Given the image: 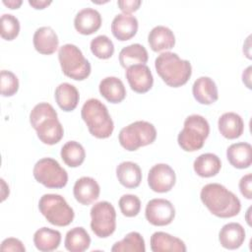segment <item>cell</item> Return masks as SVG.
<instances>
[{
  "label": "cell",
  "instance_id": "cell-1",
  "mask_svg": "<svg viewBox=\"0 0 252 252\" xmlns=\"http://www.w3.org/2000/svg\"><path fill=\"white\" fill-rule=\"evenodd\" d=\"M200 198L207 209L218 218H232L241 210L238 197L220 183L206 184L201 189Z\"/></svg>",
  "mask_w": 252,
  "mask_h": 252
},
{
  "label": "cell",
  "instance_id": "cell-2",
  "mask_svg": "<svg viewBox=\"0 0 252 252\" xmlns=\"http://www.w3.org/2000/svg\"><path fill=\"white\" fill-rule=\"evenodd\" d=\"M30 122L43 144L55 145L64 136V129L58 120L57 112L47 102H39L32 109Z\"/></svg>",
  "mask_w": 252,
  "mask_h": 252
},
{
  "label": "cell",
  "instance_id": "cell-3",
  "mask_svg": "<svg viewBox=\"0 0 252 252\" xmlns=\"http://www.w3.org/2000/svg\"><path fill=\"white\" fill-rule=\"evenodd\" d=\"M155 68L162 81L172 88L185 85L192 75L191 63L170 51L162 52L156 58Z\"/></svg>",
  "mask_w": 252,
  "mask_h": 252
},
{
  "label": "cell",
  "instance_id": "cell-4",
  "mask_svg": "<svg viewBox=\"0 0 252 252\" xmlns=\"http://www.w3.org/2000/svg\"><path fill=\"white\" fill-rule=\"evenodd\" d=\"M81 116L90 133L98 139L108 138L114 129V123L108 109L99 99L90 98L82 106Z\"/></svg>",
  "mask_w": 252,
  "mask_h": 252
},
{
  "label": "cell",
  "instance_id": "cell-5",
  "mask_svg": "<svg viewBox=\"0 0 252 252\" xmlns=\"http://www.w3.org/2000/svg\"><path fill=\"white\" fill-rule=\"evenodd\" d=\"M210 133L208 120L199 114H191L184 120V127L177 136L178 145L185 152H195L203 148Z\"/></svg>",
  "mask_w": 252,
  "mask_h": 252
},
{
  "label": "cell",
  "instance_id": "cell-6",
  "mask_svg": "<svg viewBox=\"0 0 252 252\" xmlns=\"http://www.w3.org/2000/svg\"><path fill=\"white\" fill-rule=\"evenodd\" d=\"M58 59L63 74L73 80L83 81L91 74L92 68L89 60L75 44L62 45L58 51Z\"/></svg>",
  "mask_w": 252,
  "mask_h": 252
},
{
  "label": "cell",
  "instance_id": "cell-7",
  "mask_svg": "<svg viewBox=\"0 0 252 252\" xmlns=\"http://www.w3.org/2000/svg\"><path fill=\"white\" fill-rule=\"evenodd\" d=\"M38 209L47 221L56 226L69 225L75 217L74 210L59 194L42 195L38 201Z\"/></svg>",
  "mask_w": 252,
  "mask_h": 252
},
{
  "label": "cell",
  "instance_id": "cell-8",
  "mask_svg": "<svg viewBox=\"0 0 252 252\" xmlns=\"http://www.w3.org/2000/svg\"><path fill=\"white\" fill-rule=\"evenodd\" d=\"M156 138L157 130L155 126L144 120H138L123 127L118 135L120 145L129 152L153 144Z\"/></svg>",
  "mask_w": 252,
  "mask_h": 252
},
{
  "label": "cell",
  "instance_id": "cell-9",
  "mask_svg": "<svg viewBox=\"0 0 252 252\" xmlns=\"http://www.w3.org/2000/svg\"><path fill=\"white\" fill-rule=\"evenodd\" d=\"M34 179L47 188H63L68 182L67 171L59 162L51 158H43L37 160L33 166Z\"/></svg>",
  "mask_w": 252,
  "mask_h": 252
},
{
  "label": "cell",
  "instance_id": "cell-10",
  "mask_svg": "<svg viewBox=\"0 0 252 252\" xmlns=\"http://www.w3.org/2000/svg\"><path fill=\"white\" fill-rule=\"evenodd\" d=\"M91 228L99 238L110 236L116 228V212L107 201L95 203L91 209Z\"/></svg>",
  "mask_w": 252,
  "mask_h": 252
},
{
  "label": "cell",
  "instance_id": "cell-11",
  "mask_svg": "<svg viewBox=\"0 0 252 252\" xmlns=\"http://www.w3.org/2000/svg\"><path fill=\"white\" fill-rule=\"evenodd\" d=\"M147 220L156 226H164L173 220L175 209L170 201L161 198L152 199L147 203L145 210Z\"/></svg>",
  "mask_w": 252,
  "mask_h": 252
},
{
  "label": "cell",
  "instance_id": "cell-12",
  "mask_svg": "<svg viewBox=\"0 0 252 252\" xmlns=\"http://www.w3.org/2000/svg\"><path fill=\"white\" fill-rule=\"evenodd\" d=\"M175 181V172L173 168L166 163H157L149 170L148 184L154 192H168L174 186Z\"/></svg>",
  "mask_w": 252,
  "mask_h": 252
},
{
  "label": "cell",
  "instance_id": "cell-13",
  "mask_svg": "<svg viewBox=\"0 0 252 252\" xmlns=\"http://www.w3.org/2000/svg\"><path fill=\"white\" fill-rule=\"evenodd\" d=\"M125 76L131 89L138 94L147 93L153 87L154 77L146 64H136L128 67Z\"/></svg>",
  "mask_w": 252,
  "mask_h": 252
},
{
  "label": "cell",
  "instance_id": "cell-14",
  "mask_svg": "<svg viewBox=\"0 0 252 252\" xmlns=\"http://www.w3.org/2000/svg\"><path fill=\"white\" fill-rule=\"evenodd\" d=\"M100 193V187L96 180L90 176L79 178L73 187L75 199L82 205L88 206L97 200Z\"/></svg>",
  "mask_w": 252,
  "mask_h": 252
},
{
  "label": "cell",
  "instance_id": "cell-15",
  "mask_svg": "<svg viewBox=\"0 0 252 252\" xmlns=\"http://www.w3.org/2000/svg\"><path fill=\"white\" fill-rule=\"evenodd\" d=\"M101 26L100 13L94 8L80 10L74 19V27L82 34L89 35L95 32Z\"/></svg>",
  "mask_w": 252,
  "mask_h": 252
},
{
  "label": "cell",
  "instance_id": "cell-16",
  "mask_svg": "<svg viewBox=\"0 0 252 252\" xmlns=\"http://www.w3.org/2000/svg\"><path fill=\"white\" fill-rule=\"evenodd\" d=\"M138 31V20L130 14H118L111 23V32L114 37L120 41L131 39Z\"/></svg>",
  "mask_w": 252,
  "mask_h": 252
},
{
  "label": "cell",
  "instance_id": "cell-17",
  "mask_svg": "<svg viewBox=\"0 0 252 252\" xmlns=\"http://www.w3.org/2000/svg\"><path fill=\"white\" fill-rule=\"evenodd\" d=\"M192 93L194 98L201 104H212L219 98L218 87L213 79L210 77L202 76L198 78L193 86Z\"/></svg>",
  "mask_w": 252,
  "mask_h": 252
},
{
  "label": "cell",
  "instance_id": "cell-18",
  "mask_svg": "<svg viewBox=\"0 0 252 252\" xmlns=\"http://www.w3.org/2000/svg\"><path fill=\"white\" fill-rule=\"evenodd\" d=\"M32 42L37 52L50 55L57 50L59 39L51 27H40L34 32Z\"/></svg>",
  "mask_w": 252,
  "mask_h": 252
},
{
  "label": "cell",
  "instance_id": "cell-19",
  "mask_svg": "<svg viewBox=\"0 0 252 252\" xmlns=\"http://www.w3.org/2000/svg\"><path fill=\"white\" fill-rule=\"evenodd\" d=\"M245 229L238 222H228L224 224L219 233V241L223 248L237 249L245 240Z\"/></svg>",
  "mask_w": 252,
  "mask_h": 252
},
{
  "label": "cell",
  "instance_id": "cell-20",
  "mask_svg": "<svg viewBox=\"0 0 252 252\" xmlns=\"http://www.w3.org/2000/svg\"><path fill=\"white\" fill-rule=\"evenodd\" d=\"M229 163L238 169H244L252 163V147L249 143L238 142L231 144L226 150Z\"/></svg>",
  "mask_w": 252,
  "mask_h": 252
},
{
  "label": "cell",
  "instance_id": "cell-21",
  "mask_svg": "<svg viewBox=\"0 0 252 252\" xmlns=\"http://www.w3.org/2000/svg\"><path fill=\"white\" fill-rule=\"evenodd\" d=\"M151 249L153 252H185L186 246L185 243L178 237L172 236L169 233L163 231H157L152 234L151 240Z\"/></svg>",
  "mask_w": 252,
  "mask_h": 252
},
{
  "label": "cell",
  "instance_id": "cell-22",
  "mask_svg": "<svg viewBox=\"0 0 252 252\" xmlns=\"http://www.w3.org/2000/svg\"><path fill=\"white\" fill-rule=\"evenodd\" d=\"M148 42L153 51L159 52L171 49L175 44V36L169 28L157 26L149 32Z\"/></svg>",
  "mask_w": 252,
  "mask_h": 252
},
{
  "label": "cell",
  "instance_id": "cell-23",
  "mask_svg": "<svg viewBox=\"0 0 252 252\" xmlns=\"http://www.w3.org/2000/svg\"><path fill=\"white\" fill-rule=\"evenodd\" d=\"M220 133L226 139L239 138L244 131V122L241 116L235 112H225L218 121Z\"/></svg>",
  "mask_w": 252,
  "mask_h": 252
},
{
  "label": "cell",
  "instance_id": "cell-24",
  "mask_svg": "<svg viewBox=\"0 0 252 252\" xmlns=\"http://www.w3.org/2000/svg\"><path fill=\"white\" fill-rule=\"evenodd\" d=\"M100 94L111 103H119L126 96V89L123 82L117 77H106L99 83Z\"/></svg>",
  "mask_w": 252,
  "mask_h": 252
},
{
  "label": "cell",
  "instance_id": "cell-25",
  "mask_svg": "<svg viewBox=\"0 0 252 252\" xmlns=\"http://www.w3.org/2000/svg\"><path fill=\"white\" fill-rule=\"evenodd\" d=\"M54 97L58 106L63 111L69 112L77 107L80 94L74 85L69 83H61L55 89Z\"/></svg>",
  "mask_w": 252,
  "mask_h": 252
},
{
  "label": "cell",
  "instance_id": "cell-26",
  "mask_svg": "<svg viewBox=\"0 0 252 252\" xmlns=\"http://www.w3.org/2000/svg\"><path fill=\"white\" fill-rule=\"evenodd\" d=\"M116 176L121 185L126 188H136L142 181V170L133 161H123L116 167Z\"/></svg>",
  "mask_w": 252,
  "mask_h": 252
},
{
  "label": "cell",
  "instance_id": "cell-27",
  "mask_svg": "<svg viewBox=\"0 0 252 252\" xmlns=\"http://www.w3.org/2000/svg\"><path fill=\"white\" fill-rule=\"evenodd\" d=\"M61 242V233L56 229L41 227L33 234V243L37 250L50 252L56 250Z\"/></svg>",
  "mask_w": 252,
  "mask_h": 252
},
{
  "label": "cell",
  "instance_id": "cell-28",
  "mask_svg": "<svg viewBox=\"0 0 252 252\" xmlns=\"http://www.w3.org/2000/svg\"><path fill=\"white\" fill-rule=\"evenodd\" d=\"M193 168L201 177H213L220 172L221 161L217 155L206 153L196 158L193 162Z\"/></svg>",
  "mask_w": 252,
  "mask_h": 252
},
{
  "label": "cell",
  "instance_id": "cell-29",
  "mask_svg": "<svg viewBox=\"0 0 252 252\" xmlns=\"http://www.w3.org/2000/svg\"><path fill=\"white\" fill-rule=\"evenodd\" d=\"M148 51L140 43H133L123 47L119 52V62L125 69L136 64H146L148 62Z\"/></svg>",
  "mask_w": 252,
  "mask_h": 252
},
{
  "label": "cell",
  "instance_id": "cell-30",
  "mask_svg": "<svg viewBox=\"0 0 252 252\" xmlns=\"http://www.w3.org/2000/svg\"><path fill=\"white\" fill-rule=\"evenodd\" d=\"M64 245L70 252H84L91 245V237L84 227L76 226L67 231Z\"/></svg>",
  "mask_w": 252,
  "mask_h": 252
},
{
  "label": "cell",
  "instance_id": "cell-31",
  "mask_svg": "<svg viewBox=\"0 0 252 252\" xmlns=\"http://www.w3.org/2000/svg\"><path fill=\"white\" fill-rule=\"evenodd\" d=\"M60 156L65 164L70 167H78L84 162L86 152L79 142L68 141L61 148Z\"/></svg>",
  "mask_w": 252,
  "mask_h": 252
},
{
  "label": "cell",
  "instance_id": "cell-32",
  "mask_svg": "<svg viewBox=\"0 0 252 252\" xmlns=\"http://www.w3.org/2000/svg\"><path fill=\"white\" fill-rule=\"evenodd\" d=\"M112 252H145V240L143 236L137 232L132 231L125 235V237L117 241L111 247Z\"/></svg>",
  "mask_w": 252,
  "mask_h": 252
},
{
  "label": "cell",
  "instance_id": "cell-33",
  "mask_svg": "<svg viewBox=\"0 0 252 252\" xmlns=\"http://www.w3.org/2000/svg\"><path fill=\"white\" fill-rule=\"evenodd\" d=\"M90 46L92 53L99 59H108L114 53V44L112 40L104 34L93 38Z\"/></svg>",
  "mask_w": 252,
  "mask_h": 252
},
{
  "label": "cell",
  "instance_id": "cell-34",
  "mask_svg": "<svg viewBox=\"0 0 252 252\" xmlns=\"http://www.w3.org/2000/svg\"><path fill=\"white\" fill-rule=\"evenodd\" d=\"M1 36L6 40L15 39L20 32V22L12 14H3L1 16Z\"/></svg>",
  "mask_w": 252,
  "mask_h": 252
},
{
  "label": "cell",
  "instance_id": "cell-35",
  "mask_svg": "<svg viewBox=\"0 0 252 252\" xmlns=\"http://www.w3.org/2000/svg\"><path fill=\"white\" fill-rule=\"evenodd\" d=\"M118 205L121 213L128 218L136 217L141 210V201L133 194L122 195L118 201Z\"/></svg>",
  "mask_w": 252,
  "mask_h": 252
},
{
  "label": "cell",
  "instance_id": "cell-36",
  "mask_svg": "<svg viewBox=\"0 0 252 252\" xmlns=\"http://www.w3.org/2000/svg\"><path fill=\"white\" fill-rule=\"evenodd\" d=\"M19 90V80L17 76L8 70L1 71V94L12 96Z\"/></svg>",
  "mask_w": 252,
  "mask_h": 252
},
{
  "label": "cell",
  "instance_id": "cell-37",
  "mask_svg": "<svg viewBox=\"0 0 252 252\" xmlns=\"http://www.w3.org/2000/svg\"><path fill=\"white\" fill-rule=\"evenodd\" d=\"M1 250L2 251H14V252H25L26 248L23 242L14 237L6 238L1 243Z\"/></svg>",
  "mask_w": 252,
  "mask_h": 252
},
{
  "label": "cell",
  "instance_id": "cell-38",
  "mask_svg": "<svg viewBox=\"0 0 252 252\" xmlns=\"http://www.w3.org/2000/svg\"><path fill=\"white\" fill-rule=\"evenodd\" d=\"M239 190L241 194L248 200L252 199V174L248 173L239 180Z\"/></svg>",
  "mask_w": 252,
  "mask_h": 252
},
{
  "label": "cell",
  "instance_id": "cell-39",
  "mask_svg": "<svg viewBox=\"0 0 252 252\" xmlns=\"http://www.w3.org/2000/svg\"><path fill=\"white\" fill-rule=\"evenodd\" d=\"M142 1L141 0H119L117 1V5L119 9L124 14H130L132 12H135L139 9L141 6Z\"/></svg>",
  "mask_w": 252,
  "mask_h": 252
},
{
  "label": "cell",
  "instance_id": "cell-40",
  "mask_svg": "<svg viewBox=\"0 0 252 252\" xmlns=\"http://www.w3.org/2000/svg\"><path fill=\"white\" fill-rule=\"evenodd\" d=\"M29 4L34 9H44L51 4V1L47 0H29Z\"/></svg>",
  "mask_w": 252,
  "mask_h": 252
},
{
  "label": "cell",
  "instance_id": "cell-41",
  "mask_svg": "<svg viewBox=\"0 0 252 252\" xmlns=\"http://www.w3.org/2000/svg\"><path fill=\"white\" fill-rule=\"evenodd\" d=\"M251 66H248L242 73V81L248 89H251Z\"/></svg>",
  "mask_w": 252,
  "mask_h": 252
},
{
  "label": "cell",
  "instance_id": "cell-42",
  "mask_svg": "<svg viewBox=\"0 0 252 252\" xmlns=\"http://www.w3.org/2000/svg\"><path fill=\"white\" fill-rule=\"evenodd\" d=\"M22 0H3V4L10 9H18L22 5Z\"/></svg>",
  "mask_w": 252,
  "mask_h": 252
}]
</instances>
